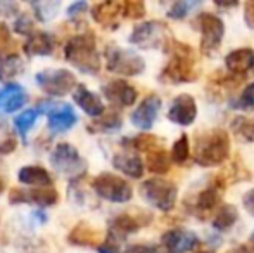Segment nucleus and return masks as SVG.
I'll use <instances>...</instances> for the list:
<instances>
[{
  "instance_id": "obj_32",
  "label": "nucleus",
  "mask_w": 254,
  "mask_h": 253,
  "mask_svg": "<svg viewBox=\"0 0 254 253\" xmlns=\"http://www.w3.org/2000/svg\"><path fill=\"white\" fill-rule=\"evenodd\" d=\"M37 120H38V111H37V109H35V108L24 109V111H21L19 115H16V118H14V130L21 135V139H24V141H26L28 132L33 128V125L37 123Z\"/></svg>"
},
{
  "instance_id": "obj_40",
  "label": "nucleus",
  "mask_w": 254,
  "mask_h": 253,
  "mask_svg": "<svg viewBox=\"0 0 254 253\" xmlns=\"http://www.w3.org/2000/svg\"><path fill=\"white\" fill-rule=\"evenodd\" d=\"M14 31L19 35L33 33V21H31L30 14H26V12L17 14L16 21H14Z\"/></svg>"
},
{
  "instance_id": "obj_23",
  "label": "nucleus",
  "mask_w": 254,
  "mask_h": 253,
  "mask_svg": "<svg viewBox=\"0 0 254 253\" xmlns=\"http://www.w3.org/2000/svg\"><path fill=\"white\" fill-rule=\"evenodd\" d=\"M56 49V38L49 31H33L28 35L26 42L23 44V51L26 56H51Z\"/></svg>"
},
{
  "instance_id": "obj_8",
  "label": "nucleus",
  "mask_w": 254,
  "mask_h": 253,
  "mask_svg": "<svg viewBox=\"0 0 254 253\" xmlns=\"http://www.w3.org/2000/svg\"><path fill=\"white\" fill-rule=\"evenodd\" d=\"M140 196L152 208L171 212L177 205L178 187L166 179H147L140 184Z\"/></svg>"
},
{
  "instance_id": "obj_47",
  "label": "nucleus",
  "mask_w": 254,
  "mask_h": 253,
  "mask_svg": "<svg viewBox=\"0 0 254 253\" xmlns=\"http://www.w3.org/2000/svg\"><path fill=\"white\" fill-rule=\"evenodd\" d=\"M5 187H7V180H5V175L2 173V167H0V196L3 194Z\"/></svg>"
},
{
  "instance_id": "obj_12",
  "label": "nucleus",
  "mask_w": 254,
  "mask_h": 253,
  "mask_svg": "<svg viewBox=\"0 0 254 253\" xmlns=\"http://www.w3.org/2000/svg\"><path fill=\"white\" fill-rule=\"evenodd\" d=\"M59 201V194L52 187H14L9 192L10 205H35L38 208H49Z\"/></svg>"
},
{
  "instance_id": "obj_11",
  "label": "nucleus",
  "mask_w": 254,
  "mask_h": 253,
  "mask_svg": "<svg viewBox=\"0 0 254 253\" xmlns=\"http://www.w3.org/2000/svg\"><path fill=\"white\" fill-rule=\"evenodd\" d=\"M38 87L51 97H64L69 92H73L78 85L74 73L69 70H44L35 77Z\"/></svg>"
},
{
  "instance_id": "obj_36",
  "label": "nucleus",
  "mask_w": 254,
  "mask_h": 253,
  "mask_svg": "<svg viewBox=\"0 0 254 253\" xmlns=\"http://www.w3.org/2000/svg\"><path fill=\"white\" fill-rule=\"evenodd\" d=\"M9 54H16V44H14L9 28L5 24H0V58Z\"/></svg>"
},
{
  "instance_id": "obj_30",
  "label": "nucleus",
  "mask_w": 254,
  "mask_h": 253,
  "mask_svg": "<svg viewBox=\"0 0 254 253\" xmlns=\"http://www.w3.org/2000/svg\"><path fill=\"white\" fill-rule=\"evenodd\" d=\"M239 220V212L234 205H221L213 217V227L216 231H228Z\"/></svg>"
},
{
  "instance_id": "obj_25",
  "label": "nucleus",
  "mask_w": 254,
  "mask_h": 253,
  "mask_svg": "<svg viewBox=\"0 0 254 253\" xmlns=\"http://www.w3.org/2000/svg\"><path fill=\"white\" fill-rule=\"evenodd\" d=\"M113 167L116 170H120L121 173H125L127 177H131V179H140L145 170L144 162L140 160V156L135 151H128V149L114 155Z\"/></svg>"
},
{
  "instance_id": "obj_17",
  "label": "nucleus",
  "mask_w": 254,
  "mask_h": 253,
  "mask_svg": "<svg viewBox=\"0 0 254 253\" xmlns=\"http://www.w3.org/2000/svg\"><path fill=\"white\" fill-rule=\"evenodd\" d=\"M195 116H197V104L192 95L180 94L171 101V106L168 109V120L171 123L187 127L194 123Z\"/></svg>"
},
{
  "instance_id": "obj_35",
  "label": "nucleus",
  "mask_w": 254,
  "mask_h": 253,
  "mask_svg": "<svg viewBox=\"0 0 254 253\" xmlns=\"http://www.w3.org/2000/svg\"><path fill=\"white\" fill-rule=\"evenodd\" d=\"M189 155H190V146H189V137L185 134L180 135L177 142L173 144L170 153V160L177 165H184L189 160Z\"/></svg>"
},
{
  "instance_id": "obj_42",
  "label": "nucleus",
  "mask_w": 254,
  "mask_h": 253,
  "mask_svg": "<svg viewBox=\"0 0 254 253\" xmlns=\"http://www.w3.org/2000/svg\"><path fill=\"white\" fill-rule=\"evenodd\" d=\"M88 9V3L87 2H73L69 7H67V16L69 17H78Z\"/></svg>"
},
{
  "instance_id": "obj_38",
  "label": "nucleus",
  "mask_w": 254,
  "mask_h": 253,
  "mask_svg": "<svg viewBox=\"0 0 254 253\" xmlns=\"http://www.w3.org/2000/svg\"><path fill=\"white\" fill-rule=\"evenodd\" d=\"M232 106L239 109H253L254 108V84H249Z\"/></svg>"
},
{
  "instance_id": "obj_48",
  "label": "nucleus",
  "mask_w": 254,
  "mask_h": 253,
  "mask_svg": "<svg viewBox=\"0 0 254 253\" xmlns=\"http://www.w3.org/2000/svg\"><path fill=\"white\" fill-rule=\"evenodd\" d=\"M251 243L254 245V233H253V240H251Z\"/></svg>"
},
{
  "instance_id": "obj_37",
  "label": "nucleus",
  "mask_w": 254,
  "mask_h": 253,
  "mask_svg": "<svg viewBox=\"0 0 254 253\" xmlns=\"http://www.w3.org/2000/svg\"><path fill=\"white\" fill-rule=\"evenodd\" d=\"M199 5H201L199 2H175L168 10V17L170 19H184L192 9H195Z\"/></svg>"
},
{
  "instance_id": "obj_1",
  "label": "nucleus",
  "mask_w": 254,
  "mask_h": 253,
  "mask_svg": "<svg viewBox=\"0 0 254 253\" xmlns=\"http://www.w3.org/2000/svg\"><path fill=\"white\" fill-rule=\"evenodd\" d=\"M164 52L170 56V61L166 63V66L161 71V82H164L168 85H182L197 80L199 70L192 47L171 38L166 47H164Z\"/></svg>"
},
{
  "instance_id": "obj_27",
  "label": "nucleus",
  "mask_w": 254,
  "mask_h": 253,
  "mask_svg": "<svg viewBox=\"0 0 254 253\" xmlns=\"http://www.w3.org/2000/svg\"><path fill=\"white\" fill-rule=\"evenodd\" d=\"M123 127V116L116 109H111V111H104L99 118H95L94 122L88 125V132L92 134H113L118 132Z\"/></svg>"
},
{
  "instance_id": "obj_6",
  "label": "nucleus",
  "mask_w": 254,
  "mask_h": 253,
  "mask_svg": "<svg viewBox=\"0 0 254 253\" xmlns=\"http://www.w3.org/2000/svg\"><path fill=\"white\" fill-rule=\"evenodd\" d=\"M192 26L201 33V51L204 56L213 58L214 52L220 49L225 35V24L221 17L213 12H199L192 19Z\"/></svg>"
},
{
  "instance_id": "obj_7",
  "label": "nucleus",
  "mask_w": 254,
  "mask_h": 253,
  "mask_svg": "<svg viewBox=\"0 0 254 253\" xmlns=\"http://www.w3.org/2000/svg\"><path fill=\"white\" fill-rule=\"evenodd\" d=\"M104 56H106V68L111 73L121 75V77H138L145 70L144 58H140L137 52L130 49L107 45Z\"/></svg>"
},
{
  "instance_id": "obj_15",
  "label": "nucleus",
  "mask_w": 254,
  "mask_h": 253,
  "mask_svg": "<svg viewBox=\"0 0 254 253\" xmlns=\"http://www.w3.org/2000/svg\"><path fill=\"white\" fill-rule=\"evenodd\" d=\"M145 226L142 219L131 215V213H120V215L113 217L109 220V227H107V241L114 245H120L127 240L130 234H135L140 231V227Z\"/></svg>"
},
{
  "instance_id": "obj_41",
  "label": "nucleus",
  "mask_w": 254,
  "mask_h": 253,
  "mask_svg": "<svg viewBox=\"0 0 254 253\" xmlns=\"http://www.w3.org/2000/svg\"><path fill=\"white\" fill-rule=\"evenodd\" d=\"M123 253H159L154 245H130Z\"/></svg>"
},
{
  "instance_id": "obj_44",
  "label": "nucleus",
  "mask_w": 254,
  "mask_h": 253,
  "mask_svg": "<svg viewBox=\"0 0 254 253\" xmlns=\"http://www.w3.org/2000/svg\"><path fill=\"white\" fill-rule=\"evenodd\" d=\"M242 205H244L246 212L254 217V187L244 194V198H242Z\"/></svg>"
},
{
  "instance_id": "obj_19",
  "label": "nucleus",
  "mask_w": 254,
  "mask_h": 253,
  "mask_svg": "<svg viewBox=\"0 0 254 253\" xmlns=\"http://www.w3.org/2000/svg\"><path fill=\"white\" fill-rule=\"evenodd\" d=\"M92 19L102 28L107 30H118L120 26V19L123 17V2H99L90 7Z\"/></svg>"
},
{
  "instance_id": "obj_20",
  "label": "nucleus",
  "mask_w": 254,
  "mask_h": 253,
  "mask_svg": "<svg viewBox=\"0 0 254 253\" xmlns=\"http://www.w3.org/2000/svg\"><path fill=\"white\" fill-rule=\"evenodd\" d=\"M161 106H163V101H161L159 95L151 94L147 97H144V101L131 113V123L137 128H140V130H149L154 125V122H156L157 115H159Z\"/></svg>"
},
{
  "instance_id": "obj_43",
  "label": "nucleus",
  "mask_w": 254,
  "mask_h": 253,
  "mask_svg": "<svg viewBox=\"0 0 254 253\" xmlns=\"http://www.w3.org/2000/svg\"><path fill=\"white\" fill-rule=\"evenodd\" d=\"M244 21L251 30H254V0L246 2L244 5Z\"/></svg>"
},
{
  "instance_id": "obj_34",
  "label": "nucleus",
  "mask_w": 254,
  "mask_h": 253,
  "mask_svg": "<svg viewBox=\"0 0 254 253\" xmlns=\"http://www.w3.org/2000/svg\"><path fill=\"white\" fill-rule=\"evenodd\" d=\"M30 7L33 9V14L37 21L40 23H47L57 14L61 7V2H31Z\"/></svg>"
},
{
  "instance_id": "obj_46",
  "label": "nucleus",
  "mask_w": 254,
  "mask_h": 253,
  "mask_svg": "<svg viewBox=\"0 0 254 253\" xmlns=\"http://www.w3.org/2000/svg\"><path fill=\"white\" fill-rule=\"evenodd\" d=\"M232 253H254V245H241V247H237Z\"/></svg>"
},
{
  "instance_id": "obj_2",
  "label": "nucleus",
  "mask_w": 254,
  "mask_h": 253,
  "mask_svg": "<svg viewBox=\"0 0 254 253\" xmlns=\"http://www.w3.org/2000/svg\"><path fill=\"white\" fill-rule=\"evenodd\" d=\"M64 59L80 73L95 77L101 71V54H99L95 35L83 31L71 37L64 45Z\"/></svg>"
},
{
  "instance_id": "obj_22",
  "label": "nucleus",
  "mask_w": 254,
  "mask_h": 253,
  "mask_svg": "<svg viewBox=\"0 0 254 253\" xmlns=\"http://www.w3.org/2000/svg\"><path fill=\"white\" fill-rule=\"evenodd\" d=\"M28 94L19 84H5L0 87V113H16L26 104Z\"/></svg>"
},
{
  "instance_id": "obj_14",
  "label": "nucleus",
  "mask_w": 254,
  "mask_h": 253,
  "mask_svg": "<svg viewBox=\"0 0 254 253\" xmlns=\"http://www.w3.org/2000/svg\"><path fill=\"white\" fill-rule=\"evenodd\" d=\"M102 94L111 104L118 108H130L137 102L138 92L127 80H111L102 85Z\"/></svg>"
},
{
  "instance_id": "obj_39",
  "label": "nucleus",
  "mask_w": 254,
  "mask_h": 253,
  "mask_svg": "<svg viewBox=\"0 0 254 253\" xmlns=\"http://www.w3.org/2000/svg\"><path fill=\"white\" fill-rule=\"evenodd\" d=\"M145 16L144 2H123V17L128 19H140Z\"/></svg>"
},
{
  "instance_id": "obj_21",
  "label": "nucleus",
  "mask_w": 254,
  "mask_h": 253,
  "mask_svg": "<svg viewBox=\"0 0 254 253\" xmlns=\"http://www.w3.org/2000/svg\"><path fill=\"white\" fill-rule=\"evenodd\" d=\"M73 101L80 106L81 111H85V115L92 116V118H99L106 111V104H104L102 97H99V94L92 92L83 84H78L73 90Z\"/></svg>"
},
{
  "instance_id": "obj_24",
  "label": "nucleus",
  "mask_w": 254,
  "mask_h": 253,
  "mask_svg": "<svg viewBox=\"0 0 254 253\" xmlns=\"http://www.w3.org/2000/svg\"><path fill=\"white\" fill-rule=\"evenodd\" d=\"M67 243L81 248H97L101 241V233L87 222H78L67 234Z\"/></svg>"
},
{
  "instance_id": "obj_10",
  "label": "nucleus",
  "mask_w": 254,
  "mask_h": 253,
  "mask_svg": "<svg viewBox=\"0 0 254 253\" xmlns=\"http://www.w3.org/2000/svg\"><path fill=\"white\" fill-rule=\"evenodd\" d=\"M92 189L99 198L106 199L109 203H128L133 196L131 186L120 175H114L111 172L99 173L92 180Z\"/></svg>"
},
{
  "instance_id": "obj_18",
  "label": "nucleus",
  "mask_w": 254,
  "mask_h": 253,
  "mask_svg": "<svg viewBox=\"0 0 254 253\" xmlns=\"http://www.w3.org/2000/svg\"><path fill=\"white\" fill-rule=\"evenodd\" d=\"M199 238L195 236V233L187 231L184 227H175L163 234L161 238V245H163L166 253H187L192 252L194 247L197 245Z\"/></svg>"
},
{
  "instance_id": "obj_29",
  "label": "nucleus",
  "mask_w": 254,
  "mask_h": 253,
  "mask_svg": "<svg viewBox=\"0 0 254 253\" xmlns=\"http://www.w3.org/2000/svg\"><path fill=\"white\" fill-rule=\"evenodd\" d=\"M24 73V61L21 59V56L17 54H9L0 58V80L3 84H10L16 77Z\"/></svg>"
},
{
  "instance_id": "obj_3",
  "label": "nucleus",
  "mask_w": 254,
  "mask_h": 253,
  "mask_svg": "<svg viewBox=\"0 0 254 253\" xmlns=\"http://www.w3.org/2000/svg\"><path fill=\"white\" fill-rule=\"evenodd\" d=\"M230 155V137L223 128H211L195 139L194 162L199 167H218Z\"/></svg>"
},
{
  "instance_id": "obj_4",
  "label": "nucleus",
  "mask_w": 254,
  "mask_h": 253,
  "mask_svg": "<svg viewBox=\"0 0 254 253\" xmlns=\"http://www.w3.org/2000/svg\"><path fill=\"white\" fill-rule=\"evenodd\" d=\"M173 38L170 28L164 21H144L138 26L133 28L130 33V44L144 51H152V49H163L168 45V42Z\"/></svg>"
},
{
  "instance_id": "obj_26",
  "label": "nucleus",
  "mask_w": 254,
  "mask_h": 253,
  "mask_svg": "<svg viewBox=\"0 0 254 253\" xmlns=\"http://www.w3.org/2000/svg\"><path fill=\"white\" fill-rule=\"evenodd\" d=\"M17 180L21 184L28 187H37V189H42V187H52L54 179L49 173V170H45L44 167L38 165H26L17 172Z\"/></svg>"
},
{
  "instance_id": "obj_45",
  "label": "nucleus",
  "mask_w": 254,
  "mask_h": 253,
  "mask_svg": "<svg viewBox=\"0 0 254 253\" xmlns=\"http://www.w3.org/2000/svg\"><path fill=\"white\" fill-rule=\"evenodd\" d=\"M95 252H97V253H121L120 248H118V245L111 243V241H107V240L102 241V243L95 248Z\"/></svg>"
},
{
  "instance_id": "obj_33",
  "label": "nucleus",
  "mask_w": 254,
  "mask_h": 253,
  "mask_svg": "<svg viewBox=\"0 0 254 253\" xmlns=\"http://www.w3.org/2000/svg\"><path fill=\"white\" fill-rule=\"evenodd\" d=\"M17 148L16 130L7 122H0V156H7Z\"/></svg>"
},
{
  "instance_id": "obj_13",
  "label": "nucleus",
  "mask_w": 254,
  "mask_h": 253,
  "mask_svg": "<svg viewBox=\"0 0 254 253\" xmlns=\"http://www.w3.org/2000/svg\"><path fill=\"white\" fill-rule=\"evenodd\" d=\"M225 189V182L221 179H213L206 187L197 192L194 203H192V213L197 215L199 219H204L207 213L216 210V206L221 201V194Z\"/></svg>"
},
{
  "instance_id": "obj_31",
  "label": "nucleus",
  "mask_w": 254,
  "mask_h": 253,
  "mask_svg": "<svg viewBox=\"0 0 254 253\" xmlns=\"http://www.w3.org/2000/svg\"><path fill=\"white\" fill-rule=\"evenodd\" d=\"M232 132L234 135L242 142H253L254 141V120L248 116H235L232 120Z\"/></svg>"
},
{
  "instance_id": "obj_9",
  "label": "nucleus",
  "mask_w": 254,
  "mask_h": 253,
  "mask_svg": "<svg viewBox=\"0 0 254 253\" xmlns=\"http://www.w3.org/2000/svg\"><path fill=\"white\" fill-rule=\"evenodd\" d=\"M44 115H47V128L52 134H64V132L71 130L78 122V115L74 113L73 106L63 101H40L35 108Z\"/></svg>"
},
{
  "instance_id": "obj_16",
  "label": "nucleus",
  "mask_w": 254,
  "mask_h": 253,
  "mask_svg": "<svg viewBox=\"0 0 254 253\" xmlns=\"http://www.w3.org/2000/svg\"><path fill=\"white\" fill-rule=\"evenodd\" d=\"M227 71L235 82L246 80L254 73V51L249 47H242L237 51H232L225 58Z\"/></svg>"
},
{
  "instance_id": "obj_5",
  "label": "nucleus",
  "mask_w": 254,
  "mask_h": 253,
  "mask_svg": "<svg viewBox=\"0 0 254 253\" xmlns=\"http://www.w3.org/2000/svg\"><path fill=\"white\" fill-rule=\"evenodd\" d=\"M51 165L57 173L69 177V180H80L87 172V162L80 156L78 149L69 142H59L51 153Z\"/></svg>"
},
{
  "instance_id": "obj_28",
  "label": "nucleus",
  "mask_w": 254,
  "mask_h": 253,
  "mask_svg": "<svg viewBox=\"0 0 254 253\" xmlns=\"http://www.w3.org/2000/svg\"><path fill=\"white\" fill-rule=\"evenodd\" d=\"M145 165H147L149 172L157 173V175H164V173L170 172L171 160L168 156V153L164 151L163 146L159 144L145 153Z\"/></svg>"
}]
</instances>
